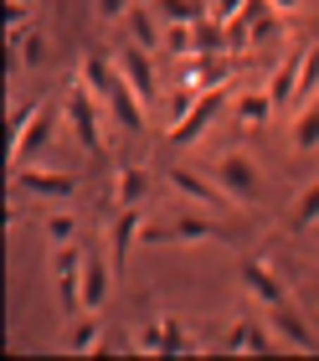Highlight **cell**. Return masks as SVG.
<instances>
[{"instance_id": "1", "label": "cell", "mask_w": 319, "mask_h": 361, "mask_svg": "<svg viewBox=\"0 0 319 361\" xmlns=\"http://www.w3.org/2000/svg\"><path fill=\"white\" fill-rule=\"evenodd\" d=\"M104 109H108V104H104L88 83H82V78L62 93V119L73 124V135L82 140V150H88V155H98V150L108 145V135H104Z\"/></svg>"}, {"instance_id": "2", "label": "cell", "mask_w": 319, "mask_h": 361, "mask_svg": "<svg viewBox=\"0 0 319 361\" xmlns=\"http://www.w3.org/2000/svg\"><path fill=\"white\" fill-rule=\"evenodd\" d=\"M216 180L227 186V196H232V202H237L242 212H253V207H258V196H263V171H258V160H253V155H242V150L222 155V166H216Z\"/></svg>"}, {"instance_id": "3", "label": "cell", "mask_w": 319, "mask_h": 361, "mask_svg": "<svg viewBox=\"0 0 319 361\" xmlns=\"http://www.w3.org/2000/svg\"><path fill=\"white\" fill-rule=\"evenodd\" d=\"M170 191L186 196V202H196L201 212H232V207H237V202L227 196L222 180L201 176V171H191V166H175V171H170Z\"/></svg>"}, {"instance_id": "4", "label": "cell", "mask_w": 319, "mask_h": 361, "mask_svg": "<svg viewBox=\"0 0 319 361\" xmlns=\"http://www.w3.org/2000/svg\"><path fill=\"white\" fill-rule=\"evenodd\" d=\"M113 62H119V78L144 98V104H155L160 98V78H155V62H149V47H139V42H129V47H119L113 52Z\"/></svg>"}, {"instance_id": "5", "label": "cell", "mask_w": 319, "mask_h": 361, "mask_svg": "<svg viewBox=\"0 0 319 361\" xmlns=\"http://www.w3.org/2000/svg\"><path fill=\"white\" fill-rule=\"evenodd\" d=\"M216 109H222V88H206L186 114H180V119H170V135H165V140H170V145H196L201 129L216 119Z\"/></svg>"}, {"instance_id": "6", "label": "cell", "mask_w": 319, "mask_h": 361, "mask_svg": "<svg viewBox=\"0 0 319 361\" xmlns=\"http://www.w3.org/2000/svg\"><path fill=\"white\" fill-rule=\"evenodd\" d=\"M82 269H88V253L77 248V243H62V248H52V279H57V289H62V300L82 310L77 305V294H82Z\"/></svg>"}, {"instance_id": "7", "label": "cell", "mask_w": 319, "mask_h": 361, "mask_svg": "<svg viewBox=\"0 0 319 361\" xmlns=\"http://www.w3.org/2000/svg\"><path fill=\"white\" fill-rule=\"evenodd\" d=\"M139 233H144V207H119V217H113V227H108V264L113 269H129V253H134V243H139Z\"/></svg>"}, {"instance_id": "8", "label": "cell", "mask_w": 319, "mask_h": 361, "mask_svg": "<svg viewBox=\"0 0 319 361\" xmlns=\"http://www.w3.org/2000/svg\"><path fill=\"white\" fill-rule=\"evenodd\" d=\"M15 171V186L31 191V196H46V202H67L77 191V180L67 171H42V166H11Z\"/></svg>"}, {"instance_id": "9", "label": "cell", "mask_w": 319, "mask_h": 361, "mask_svg": "<svg viewBox=\"0 0 319 361\" xmlns=\"http://www.w3.org/2000/svg\"><path fill=\"white\" fill-rule=\"evenodd\" d=\"M268 331H273V341H283V346H294V351H314L309 325L294 315L289 300H283V305H268Z\"/></svg>"}, {"instance_id": "10", "label": "cell", "mask_w": 319, "mask_h": 361, "mask_svg": "<svg viewBox=\"0 0 319 361\" xmlns=\"http://www.w3.org/2000/svg\"><path fill=\"white\" fill-rule=\"evenodd\" d=\"M104 104H108V114H113V124H119V129H144V109L149 104L124 83V78H113V83H108Z\"/></svg>"}, {"instance_id": "11", "label": "cell", "mask_w": 319, "mask_h": 361, "mask_svg": "<svg viewBox=\"0 0 319 361\" xmlns=\"http://www.w3.org/2000/svg\"><path fill=\"white\" fill-rule=\"evenodd\" d=\"M304 57H309V47H294V52L273 68V78H268V93H273V104H278V109H294V98H299V73H304Z\"/></svg>"}, {"instance_id": "12", "label": "cell", "mask_w": 319, "mask_h": 361, "mask_svg": "<svg viewBox=\"0 0 319 361\" xmlns=\"http://www.w3.org/2000/svg\"><path fill=\"white\" fill-rule=\"evenodd\" d=\"M273 351V331H268V320H237L227 331V356H268Z\"/></svg>"}, {"instance_id": "13", "label": "cell", "mask_w": 319, "mask_h": 361, "mask_svg": "<svg viewBox=\"0 0 319 361\" xmlns=\"http://www.w3.org/2000/svg\"><path fill=\"white\" fill-rule=\"evenodd\" d=\"M113 274L119 269H104V258H88V269H82V294H77V305L82 310H93V315H104V305H108V289H113Z\"/></svg>"}, {"instance_id": "14", "label": "cell", "mask_w": 319, "mask_h": 361, "mask_svg": "<svg viewBox=\"0 0 319 361\" xmlns=\"http://www.w3.org/2000/svg\"><path fill=\"white\" fill-rule=\"evenodd\" d=\"M242 284H247V294H253V300L268 310V305H283L289 300V289H283V279L268 269V264H247L242 269Z\"/></svg>"}, {"instance_id": "15", "label": "cell", "mask_w": 319, "mask_h": 361, "mask_svg": "<svg viewBox=\"0 0 319 361\" xmlns=\"http://www.w3.org/2000/svg\"><path fill=\"white\" fill-rule=\"evenodd\" d=\"M46 140H52V104H42V114L31 119V129H26V135H15V140H11V166H21V160H31V155H37Z\"/></svg>"}, {"instance_id": "16", "label": "cell", "mask_w": 319, "mask_h": 361, "mask_svg": "<svg viewBox=\"0 0 319 361\" xmlns=\"http://www.w3.org/2000/svg\"><path fill=\"white\" fill-rule=\"evenodd\" d=\"M124 26H129V42H139V47H149V52H160L165 47V31H160V16H155V6H134L129 16H124Z\"/></svg>"}, {"instance_id": "17", "label": "cell", "mask_w": 319, "mask_h": 361, "mask_svg": "<svg viewBox=\"0 0 319 361\" xmlns=\"http://www.w3.org/2000/svg\"><path fill=\"white\" fill-rule=\"evenodd\" d=\"M149 202V171L144 166H124L113 180V207H144Z\"/></svg>"}, {"instance_id": "18", "label": "cell", "mask_w": 319, "mask_h": 361, "mask_svg": "<svg viewBox=\"0 0 319 361\" xmlns=\"http://www.w3.org/2000/svg\"><path fill=\"white\" fill-rule=\"evenodd\" d=\"M294 150H299V155L319 150V98L299 104V114H294Z\"/></svg>"}, {"instance_id": "19", "label": "cell", "mask_w": 319, "mask_h": 361, "mask_svg": "<svg viewBox=\"0 0 319 361\" xmlns=\"http://www.w3.org/2000/svg\"><path fill=\"white\" fill-rule=\"evenodd\" d=\"M67 351H77V356H98V351H104V320H98L93 310H82V320L73 325Z\"/></svg>"}, {"instance_id": "20", "label": "cell", "mask_w": 319, "mask_h": 361, "mask_svg": "<svg viewBox=\"0 0 319 361\" xmlns=\"http://www.w3.org/2000/svg\"><path fill=\"white\" fill-rule=\"evenodd\" d=\"M273 109H278V104H273V93H268V88H263V93H237V124H242V129L268 124V119H273Z\"/></svg>"}, {"instance_id": "21", "label": "cell", "mask_w": 319, "mask_h": 361, "mask_svg": "<svg viewBox=\"0 0 319 361\" xmlns=\"http://www.w3.org/2000/svg\"><path fill=\"white\" fill-rule=\"evenodd\" d=\"M314 222H319V176L294 196V207H289V227H294V233H309Z\"/></svg>"}, {"instance_id": "22", "label": "cell", "mask_w": 319, "mask_h": 361, "mask_svg": "<svg viewBox=\"0 0 319 361\" xmlns=\"http://www.w3.org/2000/svg\"><path fill=\"white\" fill-rule=\"evenodd\" d=\"M170 238L175 243H216V222H206L201 212H186V217L170 222Z\"/></svg>"}, {"instance_id": "23", "label": "cell", "mask_w": 319, "mask_h": 361, "mask_svg": "<svg viewBox=\"0 0 319 361\" xmlns=\"http://www.w3.org/2000/svg\"><path fill=\"white\" fill-rule=\"evenodd\" d=\"M191 351V336H186V325L165 315L160 320V356H186Z\"/></svg>"}, {"instance_id": "24", "label": "cell", "mask_w": 319, "mask_h": 361, "mask_svg": "<svg viewBox=\"0 0 319 361\" xmlns=\"http://www.w3.org/2000/svg\"><path fill=\"white\" fill-rule=\"evenodd\" d=\"M11 52H15L21 68H37V62H42V37H37V31H11Z\"/></svg>"}, {"instance_id": "25", "label": "cell", "mask_w": 319, "mask_h": 361, "mask_svg": "<svg viewBox=\"0 0 319 361\" xmlns=\"http://www.w3.org/2000/svg\"><path fill=\"white\" fill-rule=\"evenodd\" d=\"M309 98H319V47H309V57H304V73H299V98H294V109H299V104H309Z\"/></svg>"}, {"instance_id": "26", "label": "cell", "mask_w": 319, "mask_h": 361, "mask_svg": "<svg viewBox=\"0 0 319 361\" xmlns=\"http://www.w3.org/2000/svg\"><path fill=\"white\" fill-rule=\"evenodd\" d=\"M46 243H52V248L77 243V217H73V212H52V217H46Z\"/></svg>"}, {"instance_id": "27", "label": "cell", "mask_w": 319, "mask_h": 361, "mask_svg": "<svg viewBox=\"0 0 319 361\" xmlns=\"http://www.w3.org/2000/svg\"><path fill=\"white\" fill-rule=\"evenodd\" d=\"M149 6H155V16H160L165 26H170V21H201L196 0H149Z\"/></svg>"}, {"instance_id": "28", "label": "cell", "mask_w": 319, "mask_h": 361, "mask_svg": "<svg viewBox=\"0 0 319 361\" xmlns=\"http://www.w3.org/2000/svg\"><path fill=\"white\" fill-rule=\"evenodd\" d=\"M222 26H227V47H232V52H247V47H253V16H247V11H237Z\"/></svg>"}, {"instance_id": "29", "label": "cell", "mask_w": 319, "mask_h": 361, "mask_svg": "<svg viewBox=\"0 0 319 361\" xmlns=\"http://www.w3.org/2000/svg\"><path fill=\"white\" fill-rule=\"evenodd\" d=\"M6 26L11 31H26L31 26V0H6Z\"/></svg>"}, {"instance_id": "30", "label": "cell", "mask_w": 319, "mask_h": 361, "mask_svg": "<svg viewBox=\"0 0 319 361\" xmlns=\"http://www.w3.org/2000/svg\"><path fill=\"white\" fill-rule=\"evenodd\" d=\"M98 6V16H104V21H124V16L134 11V0H93Z\"/></svg>"}, {"instance_id": "31", "label": "cell", "mask_w": 319, "mask_h": 361, "mask_svg": "<svg viewBox=\"0 0 319 361\" xmlns=\"http://www.w3.org/2000/svg\"><path fill=\"white\" fill-rule=\"evenodd\" d=\"M134 351L155 356V351H160V325H144V331H134Z\"/></svg>"}, {"instance_id": "32", "label": "cell", "mask_w": 319, "mask_h": 361, "mask_svg": "<svg viewBox=\"0 0 319 361\" xmlns=\"http://www.w3.org/2000/svg\"><path fill=\"white\" fill-rule=\"evenodd\" d=\"M242 6H247V0H211V21H232Z\"/></svg>"}, {"instance_id": "33", "label": "cell", "mask_w": 319, "mask_h": 361, "mask_svg": "<svg viewBox=\"0 0 319 361\" xmlns=\"http://www.w3.org/2000/svg\"><path fill=\"white\" fill-rule=\"evenodd\" d=\"M273 11H278V16H294V11H299V0H273Z\"/></svg>"}]
</instances>
